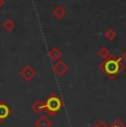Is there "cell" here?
Listing matches in <instances>:
<instances>
[{"instance_id":"4fadbf2b","label":"cell","mask_w":126,"mask_h":127,"mask_svg":"<svg viewBox=\"0 0 126 127\" xmlns=\"http://www.w3.org/2000/svg\"><path fill=\"white\" fill-rule=\"evenodd\" d=\"M110 127H125L124 125V123H123L121 119H118V118H116L115 121L113 122L112 124H111V126Z\"/></svg>"},{"instance_id":"277c9868","label":"cell","mask_w":126,"mask_h":127,"mask_svg":"<svg viewBox=\"0 0 126 127\" xmlns=\"http://www.w3.org/2000/svg\"><path fill=\"white\" fill-rule=\"evenodd\" d=\"M53 71L58 76H63L64 74H66V72L69 71V66L66 63H64L63 61H58L53 65Z\"/></svg>"},{"instance_id":"ba28073f","label":"cell","mask_w":126,"mask_h":127,"mask_svg":"<svg viewBox=\"0 0 126 127\" xmlns=\"http://www.w3.org/2000/svg\"><path fill=\"white\" fill-rule=\"evenodd\" d=\"M52 14L57 19H62L63 17L66 14V10H65L64 8H63L62 6H57L54 9L52 10Z\"/></svg>"},{"instance_id":"9a60e30c","label":"cell","mask_w":126,"mask_h":127,"mask_svg":"<svg viewBox=\"0 0 126 127\" xmlns=\"http://www.w3.org/2000/svg\"><path fill=\"white\" fill-rule=\"evenodd\" d=\"M120 59L122 60V62H123V63H126V50L122 53V55H121V58H120Z\"/></svg>"},{"instance_id":"52a82bcc","label":"cell","mask_w":126,"mask_h":127,"mask_svg":"<svg viewBox=\"0 0 126 127\" xmlns=\"http://www.w3.org/2000/svg\"><path fill=\"white\" fill-rule=\"evenodd\" d=\"M61 55H62L61 51H60V49H58V48H52L49 51V57L53 62H58V61H60Z\"/></svg>"},{"instance_id":"30bf717a","label":"cell","mask_w":126,"mask_h":127,"mask_svg":"<svg viewBox=\"0 0 126 127\" xmlns=\"http://www.w3.org/2000/svg\"><path fill=\"white\" fill-rule=\"evenodd\" d=\"M16 28V23H14L13 20L11 19H6V20L2 22V29L7 32H11L13 29Z\"/></svg>"},{"instance_id":"3957f363","label":"cell","mask_w":126,"mask_h":127,"mask_svg":"<svg viewBox=\"0 0 126 127\" xmlns=\"http://www.w3.org/2000/svg\"><path fill=\"white\" fill-rule=\"evenodd\" d=\"M20 76L22 77L25 81L30 82L31 80H33V77L35 76V70L33 69L31 65H26V66L20 71Z\"/></svg>"},{"instance_id":"2e32d148","label":"cell","mask_w":126,"mask_h":127,"mask_svg":"<svg viewBox=\"0 0 126 127\" xmlns=\"http://www.w3.org/2000/svg\"><path fill=\"white\" fill-rule=\"evenodd\" d=\"M3 4H4V0H0V9L3 7Z\"/></svg>"},{"instance_id":"8fae6325","label":"cell","mask_w":126,"mask_h":127,"mask_svg":"<svg viewBox=\"0 0 126 127\" xmlns=\"http://www.w3.org/2000/svg\"><path fill=\"white\" fill-rule=\"evenodd\" d=\"M111 54H112V53L110 52L108 48H106V46H102L100 50H98V52H97V55L101 59H103V60H106V59L110 57Z\"/></svg>"},{"instance_id":"7a4b0ae2","label":"cell","mask_w":126,"mask_h":127,"mask_svg":"<svg viewBox=\"0 0 126 127\" xmlns=\"http://www.w3.org/2000/svg\"><path fill=\"white\" fill-rule=\"evenodd\" d=\"M63 103L58 95L52 94L51 96L48 97V99L44 103V111L47 112L48 115L50 116H54L60 109L62 108Z\"/></svg>"},{"instance_id":"5bb4252c","label":"cell","mask_w":126,"mask_h":127,"mask_svg":"<svg viewBox=\"0 0 126 127\" xmlns=\"http://www.w3.org/2000/svg\"><path fill=\"white\" fill-rule=\"evenodd\" d=\"M93 127H110V126H108L107 124H105V122L104 121H98Z\"/></svg>"},{"instance_id":"6da1fadb","label":"cell","mask_w":126,"mask_h":127,"mask_svg":"<svg viewBox=\"0 0 126 127\" xmlns=\"http://www.w3.org/2000/svg\"><path fill=\"white\" fill-rule=\"evenodd\" d=\"M100 71L103 72L106 75V77L110 80L116 79L121 71L125 69V64L122 62V60L118 58H116L114 54H111L106 60H104L103 62L100 64Z\"/></svg>"},{"instance_id":"5b68a950","label":"cell","mask_w":126,"mask_h":127,"mask_svg":"<svg viewBox=\"0 0 126 127\" xmlns=\"http://www.w3.org/2000/svg\"><path fill=\"white\" fill-rule=\"evenodd\" d=\"M11 115V109L3 102H0V122L4 121Z\"/></svg>"},{"instance_id":"9c48e42d","label":"cell","mask_w":126,"mask_h":127,"mask_svg":"<svg viewBox=\"0 0 126 127\" xmlns=\"http://www.w3.org/2000/svg\"><path fill=\"white\" fill-rule=\"evenodd\" d=\"M31 109L34 112L35 114H41L43 111H44V103H42L41 101H35L33 102L32 105H31Z\"/></svg>"},{"instance_id":"8992f818","label":"cell","mask_w":126,"mask_h":127,"mask_svg":"<svg viewBox=\"0 0 126 127\" xmlns=\"http://www.w3.org/2000/svg\"><path fill=\"white\" fill-rule=\"evenodd\" d=\"M35 127H51L52 126V122L48 118L47 116H40L39 118L35 121L34 123Z\"/></svg>"},{"instance_id":"7c38bea8","label":"cell","mask_w":126,"mask_h":127,"mask_svg":"<svg viewBox=\"0 0 126 127\" xmlns=\"http://www.w3.org/2000/svg\"><path fill=\"white\" fill-rule=\"evenodd\" d=\"M105 38L107 39L108 41H114L116 39V36H117V33H116L115 30H113V29H107V30L105 31Z\"/></svg>"}]
</instances>
